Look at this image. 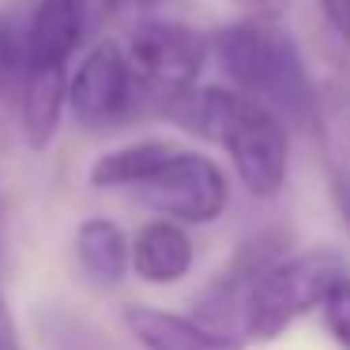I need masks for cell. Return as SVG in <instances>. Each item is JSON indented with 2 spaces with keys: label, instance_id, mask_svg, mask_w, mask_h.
Returning a JSON list of instances; mask_svg holds the SVG:
<instances>
[{
  "label": "cell",
  "instance_id": "12",
  "mask_svg": "<svg viewBox=\"0 0 350 350\" xmlns=\"http://www.w3.org/2000/svg\"><path fill=\"white\" fill-rule=\"evenodd\" d=\"M68 102V76L64 68H31L27 87L19 94V117H23V136L31 151H46L61 129V113Z\"/></svg>",
  "mask_w": 350,
  "mask_h": 350
},
{
  "label": "cell",
  "instance_id": "15",
  "mask_svg": "<svg viewBox=\"0 0 350 350\" xmlns=\"http://www.w3.org/2000/svg\"><path fill=\"white\" fill-rule=\"evenodd\" d=\"M31 76V53H27V31H19L8 16H0V102L19 106V94Z\"/></svg>",
  "mask_w": 350,
  "mask_h": 350
},
{
  "label": "cell",
  "instance_id": "8",
  "mask_svg": "<svg viewBox=\"0 0 350 350\" xmlns=\"http://www.w3.org/2000/svg\"><path fill=\"white\" fill-rule=\"evenodd\" d=\"M312 139H317L320 170L339 222L350 230V79L332 72L317 83L312 109Z\"/></svg>",
  "mask_w": 350,
  "mask_h": 350
},
{
  "label": "cell",
  "instance_id": "14",
  "mask_svg": "<svg viewBox=\"0 0 350 350\" xmlns=\"http://www.w3.org/2000/svg\"><path fill=\"white\" fill-rule=\"evenodd\" d=\"M174 139H139V144L117 147V151L102 154L91 166V185L94 189H136L170 151H174Z\"/></svg>",
  "mask_w": 350,
  "mask_h": 350
},
{
  "label": "cell",
  "instance_id": "4",
  "mask_svg": "<svg viewBox=\"0 0 350 350\" xmlns=\"http://www.w3.org/2000/svg\"><path fill=\"white\" fill-rule=\"evenodd\" d=\"M124 57L132 64V79H136V109H162L196 87L200 72H204L207 57H211V38L192 31L189 23L177 19H139L129 31V46Z\"/></svg>",
  "mask_w": 350,
  "mask_h": 350
},
{
  "label": "cell",
  "instance_id": "1",
  "mask_svg": "<svg viewBox=\"0 0 350 350\" xmlns=\"http://www.w3.org/2000/svg\"><path fill=\"white\" fill-rule=\"evenodd\" d=\"M162 117L207 144H219L249 196L275 200L286 189L290 129L249 94L234 87H189L162 109Z\"/></svg>",
  "mask_w": 350,
  "mask_h": 350
},
{
  "label": "cell",
  "instance_id": "13",
  "mask_svg": "<svg viewBox=\"0 0 350 350\" xmlns=\"http://www.w3.org/2000/svg\"><path fill=\"white\" fill-rule=\"evenodd\" d=\"M76 256L98 286H117L132 264V245L109 219H87L76 230Z\"/></svg>",
  "mask_w": 350,
  "mask_h": 350
},
{
  "label": "cell",
  "instance_id": "16",
  "mask_svg": "<svg viewBox=\"0 0 350 350\" xmlns=\"http://www.w3.org/2000/svg\"><path fill=\"white\" fill-rule=\"evenodd\" d=\"M320 317H324V327L332 332V339L339 342L342 350H350V275H342V279L335 282L327 301L320 305Z\"/></svg>",
  "mask_w": 350,
  "mask_h": 350
},
{
  "label": "cell",
  "instance_id": "6",
  "mask_svg": "<svg viewBox=\"0 0 350 350\" xmlns=\"http://www.w3.org/2000/svg\"><path fill=\"white\" fill-rule=\"evenodd\" d=\"M68 106L87 132H109L136 109V79L121 46L98 42L68 79Z\"/></svg>",
  "mask_w": 350,
  "mask_h": 350
},
{
  "label": "cell",
  "instance_id": "21",
  "mask_svg": "<svg viewBox=\"0 0 350 350\" xmlns=\"http://www.w3.org/2000/svg\"><path fill=\"white\" fill-rule=\"evenodd\" d=\"M166 0H117V12H151Z\"/></svg>",
  "mask_w": 350,
  "mask_h": 350
},
{
  "label": "cell",
  "instance_id": "5",
  "mask_svg": "<svg viewBox=\"0 0 350 350\" xmlns=\"http://www.w3.org/2000/svg\"><path fill=\"white\" fill-rule=\"evenodd\" d=\"M129 192L144 207L185 222V226H207L230 207V181L219 170V162L185 151L181 144Z\"/></svg>",
  "mask_w": 350,
  "mask_h": 350
},
{
  "label": "cell",
  "instance_id": "18",
  "mask_svg": "<svg viewBox=\"0 0 350 350\" xmlns=\"http://www.w3.org/2000/svg\"><path fill=\"white\" fill-rule=\"evenodd\" d=\"M79 8H83L87 31H98V27L117 12V0H79Z\"/></svg>",
  "mask_w": 350,
  "mask_h": 350
},
{
  "label": "cell",
  "instance_id": "11",
  "mask_svg": "<svg viewBox=\"0 0 350 350\" xmlns=\"http://www.w3.org/2000/svg\"><path fill=\"white\" fill-rule=\"evenodd\" d=\"M87 34V19L79 0H38L27 23V53L31 68H68V57Z\"/></svg>",
  "mask_w": 350,
  "mask_h": 350
},
{
  "label": "cell",
  "instance_id": "19",
  "mask_svg": "<svg viewBox=\"0 0 350 350\" xmlns=\"http://www.w3.org/2000/svg\"><path fill=\"white\" fill-rule=\"evenodd\" d=\"M0 350H19L16 342V320H12V309L8 301L0 297Z\"/></svg>",
  "mask_w": 350,
  "mask_h": 350
},
{
  "label": "cell",
  "instance_id": "10",
  "mask_svg": "<svg viewBox=\"0 0 350 350\" xmlns=\"http://www.w3.org/2000/svg\"><path fill=\"white\" fill-rule=\"evenodd\" d=\"M196 264V249H192V237L185 230V222L177 219H154L132 241V267L144 282L151 286H170V282H181L185 275Z\"/></svg>",
  "mask_w": 350,
  "mask_h": 350
},
{
  "label": "cell",
  "instance_id": "9",
  "mask_svg": "<svg viewBox=\"0 0 350 350\" xmlns=\"http://www.w3.org/2000/svg\"><path fill=\"white\" fill-rule=\"evenodd\" d=\"M124 327L144 350H245L241 335L219 332L200 317H181L154 305H129Z\"/></svg>",
  "mask_w": 350,
  "mask_h": 350
},
{
  "label": "cell",
  "instance_id": "7",
  "mask_svg": "<svg viewBox=\"0 0 350 350\" xmlns=\"http://www.w3.org/2000/svg\"><path fill=\"white\" fill-rule=\"evenodd\" d=\"M290 249V234L286 230H264V234L249 237L237 245V252L230 256V264H222V271L207 282V290L196 301V317L204 324L219 327V332H234L241 335V309L249 297L252 282L267 271L271 264H279ZM245 339V335H241Z\"/></svg>",
  "mask_w": 350,
  "mask_h": 350
},
{
  "label": "cell",
  "instance_id": "17",
  "mask_svg": "<svg viewBox=\"0 0 350 350\" xmlns=\"http://www.w3.org/2000/svg\"><path fill=\"white\" fill-rule=\"evenodd\" d=\"M324 19L332 23V31L339 34L342 42H350V0H317Z\"/></svg>",
  "mask_w": 350,
  "mask_h": 350
},
{
  "label": "cell",
  "instance_id": "20",
  "mask_svg": "<svg viewBox=\"0 0 350 350\" xmlns=\"http://www.w3.org/2000/svg\"><path fill=\"white\" fill-rule=\"evenodd\" d=\"M249 16H271V19H279L282 16V8H286V0H237Z\"/></svg>",
  "mask_w": 350,
  "mask_h": 350
},
{
  "label": "cell",
  "instance_id": "2",
  "mask_svg": "<svg viewBox=\"0 0 350 350\" xmlns=\"http://www.w3.org/2000/svg\"><path fill=\"white\" fill-rule=\"evenodd\" d=\"M211 53L234 91L267 106L286 129H309L317 83L301 49L271 16H245L211 34Z\"/></svg>",
  "mask_w": 350,
  "mask_h": 350
},
{
  "label": "cell",
  "instance_id": "3",
  "mask_svg": "<svg viewBox=\"0 0 350 350\" xmlns=\"http://www.w3.org/2000/svg\"><path fill=\"white\" fill-rule=\"evenodd\" d=\"M342 275H350V260L335 249L286 252L252 282L241 309V335L252 342H275L294 320L320 309Z\"/></svg>",
  "mask_w": 350,
  "mask_h": 350
}]
</instances>
